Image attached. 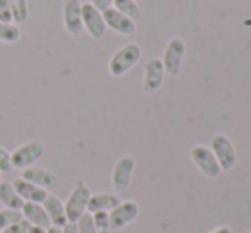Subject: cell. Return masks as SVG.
I'll use <instances>...</instances> for the list:
<instances>
[{
  "instance_id": "obj_1",
  "label": "cell",
  "mask_w": 251,
  "mask_h": 233,
  "mask_svg": "<svg viewBox=\"0 0 251 233\" xmlns=\"http://www.w3.org/2000/svg\"><path fill=\"white\" fill-rule=\"evenodd\" d=\"M142 57V48L137 43H126L125 47L118 48L109 58L108 69L113 77H122L128 72L132 67L137 65V62Z\"/></svg>"
},
{
  "instance_id": "obj_2",
  "label": "cell",
  "mask_w": 251,
  "mask_h": 233,
  "mask_svg": "<svg viewBox=\"0 0 251 233\" xmlns=\"http://www.w3.org/2000/svg\"><path fill=\"white\" fill-rule=\"evenodd\" d=\"M43 154H45V144L41 141H29V143L17 147L14 153H10L12 168L24 170V168L33 167L34 163H38L43 158Z\"/></svg>"
},
{
  "instance_id": "obj_3",
  "label": "cell",
  "mask_w": 251,
  "mask_h": 233,
  "mask_svg": "<svg viewBox=\"0 0 251 233\" xmlns=\"http://www.w3.org/2000/svg\"><path fill=\"white\" fill-rule=\"evenodd\" d=\"M91 190L84 182H77L74 190L70 192L69 199L65 203V214L67 220L75 223L80 216L87 211V203H89Z\"/></svg>"
},
{
  "instance_id": "obj_4",
  "label": "cell",
  "mask_w": 251,
  "mask_h": 233,
  "mask_svg": "<svg viewBox=\"0 0 251 233\" xmlns=\"http://www.w3.org/2000/svg\"><path fill=\"white\" fill-rule=\"evenodd\" d=\"M186 54V45L181 38H173L169 43L166 45L164 55H162V65H164V72L169 76L176 77L181 70L183 57Z\"/></svg>"
},
{
  "instance_id": "obj_5",
  "label": "cell",
  "mask_w": 251,
  "mask_h": 233,
  "mask_svg": "<svg viewBox=\"0 0 251 233\" xmlns=\"http://www.w3.org/2000/svg\"><path fill=\"white\" fill-rule=\"evenodd\" d=\"M212 153L217 160L221 170H231L236 163V151L232 146L231 139L226 137L224 134H217L212 137Z\"/></svg>"
},
{
  "instance_id": "obj_6",
  "label": "cell",
  "mask_w": 251,
  "mask_h": 233,
  "mask_svg": "<svg viewBox=\"0 0 251 233\" xmlns=\"http://www.w3.org/2000/svg\"><path fill=\"white\" fill-rule=\"evenodd\" d=\"M82 26L89 33V36L94 38V40H101L104 36L106 29H108L102 12L98 10L91 2L82 3Z\"/></svg>"
},
{
  "instance_id": "obj_7",
  "label": "cell",
  "mask_w": 251,
  "mask_h": 233,
  "mask_svg": "<svg viewBox=\"0 0 251 233\" xmlns=\"http://www.w3.org/2000/svg\"><path fill=\"white\" fill-rule=\"evenodd\" d=\"M192 161L195 163V167L203 174L207 178H215L221 175V167H219L217 160H215L214 153L205 146H193L190 151Z\"/></svg>"
},
{
  "instance_id": "obj_8",
  "label": "cell",
  "mask_w": 251,
  "mask_h": 233,
  "mask_svg": "<svg viewBox=\"0 0 251 233\" xmlns=\"http://www.w3.org/2000/svg\"><path fill=\"white\" fill-rule=\"evenodd\" d=\"M137 216H139V206H137V203H133V201L120 203L109 213V228L118 232L122 228H125L126 225L132 223Z\"/></svg>"
},
{
  "instance_id": "obj_9",
  "label": "cell",
  "mask_w": 251,
  "mask_h": 233,
  "mask_svg": "<svg viewBox=\"0 0 251 233\" xmlns=\"http://www.w3.org/2000/svg\"><path fill=\"white\" fill-rule=\"evenodd\" d=\"M63 24L65 29L72 36H79L82 33V2L80 0H67L63 5Z\"/></svg>"
},
{
  "instance_id": "obj_10",
  "label": "cell",
  "mask_w": 251,
  "mask_h": 233,
  "mask_svg": "<svg viewBox=\"0 0 251 233\" xmlns=\"http://www.w3.org/2000/svg\"><path fill=\"white\" fill-rule=\"evenodd\" d=\"M133 170H135V160L132 156H123L116 161L115 168H113L111 174V182L113 187L120 192L126 190L130 187V182H132V175Z\"/></svg>"
},
{
  "instance_id": "obj_11",
  "label": "cell",
  "mask_w": 251,
  "mask_h": 233,
  "mask_svg": "<svg viewBox=\"0 0 251 233\" xmlns=\"http://www.w3.org/2000/svg\"><path fill=\"white\" fill-rule=\"evenodd\" d=\"M102 17H104L106 28H109V29H113L118 34H125V36H128V34L135 33V29H137L135 21L130 19V17H126V16H123V14L118 12L115 7L106 9L104 12H102Z\"/></svg>"
},
{
  "instance_id": "obj_12",
  "label": "cell",
  "mask_w": 251,
  "mask_h": 233,
  "mask_svg": "<svg viewBox=\"0 0 251 233\" xmlns=\"http://www.w3.org/2000/svg\"><path fill=\"white\" fill-rule=\"evenodd\" d=\"M164 65L159 58H151L146 65V74H144L142 91L147 94H152L162 86L164 81Z\"/></svg>"
},
{
  "instance_id": "obj_13",
  "label": "cell",
  "mask_w": 251,
  "mask_h": 233,
  "mask_svg": "<svg viewBox=\"0 0 251 233\" xmlns=\"http://www.w3.org/2000/svg\"><path fill=\"white\" fill-rule=\"evenodd\" d=\"M12 187L16 189V192L19 194L21 199H23L24 203H40L41 204L48 197L47 189L34 185V183L27 182V180H24V178H16L12 183Z\"/></svg>"
},
{
  "instance_id": "obj_14",
  "label": "cell",
  "mask_w": 251,
  "mask_h": 233,
  "mask_svg": "<svg viewBox=\"0 0 251 233\" xmlns=\"http://www.w3.org/2000/svg\"><path fill=\"white\" fill-rule=\"evenodd\" d=\"M21 213H23L24 220L29 221L31 227H40V228H45V230L51 227V221H50V218H48L47 211H45L43 204H40V203H24Z\"/></svg>"
},
{
  "instance_id": "obj_15",
  "label": "cell",
  "mask_w": 251,
  "mask_h": 233,
  "mask_svg": "<svg viewBox=\"0 0 251 233\" xmlns=\"http://www.w3.org/2000/svg\"><path fill=\"white\" fill-rule=\"evenodd\" d=\"M41 204H43L45 211H47V214H48V218H50L53 227L62 228L63 225L69 221L67 220V214H65V204H63L56 196H50V194H48V197Z\"/></svg>"
},
{
  "instance_id": "obj_16",
  "label": "cell",
  "mask_w": 251,
  "mask_h": 233,
  "mask_svg": "<svg viewBox=\"0 0 251 233\" xmlns=\"http://www.w3.org/2000/svg\"><path fill=\"white\" fill-rule=\"evenodd\" d=\"M21 178L27 180V182L34 183V185H38V187H43V189H51L56 183L55 175H53L50 170H47V168H38V167L24 168Z\"/></svg>"
},
{
  "instance_id": "obj_17",
  "label": "cell",
  "mask_w": 251,
  "mask_h": 233,
  "mask_svg": "<svg viewBox=\"0 0 251 233\" xmlns=\"http://www.w3.org/2000/svg\"><path fill=\"white\" fill-rule=\"evenodd\" d=\"M122 201L115 194H91L89 203H87V213H98V211H111L116 207Z\"/></svg>"
},
{
  "instance_id": "obj_18",
  "label": "cell",
  "mask_w": 251,
  "mask_h": 233,
  "mask_svg": "<svg viewBox=\"0 0 251 233\" xmlns=\"http://www.w3.org/2000/svg\"><path fill=\"white\" fill-rule=\"evenodd\" d=\"M0 203H2L7 209H16V211H21L24 206V201L21 199V196L16 192L12 183H7V182L0 183Z\"/></svg>"
},
{
  "instance_id": "obj_19",
  "label": "cell",
  "mask_w": 251,
  "mask_h": 233,
  "mask_svg": "<svg viewBox=\"0 0 251 233\" xmlns=\"http://www.w3.org/2000/svg\"><path fill=\"white\" fill-rule=\"evenodd\" d=\"M10 10H12V23L24 24L29 19V3H27V0H10Z\"/></svg>"
},
{
  "instance_id": "obj_20",
  "label": "cell",
  "mask_w": 251,
  "mask_h": 233,
  "mask_svg": "<svg viewBox=\"0 0 251 233\" xmlns=\"http://www.w3.org/2000/svg\"><path fill=\"white\" fill-rule=\"evenodd\" d=\"M113 7L123 16L130 17V19L137 21L140 17V9L137 5L135 0H113Z\"/></svg>"
},
{
  "instance_id": "obj_21",
  "label": "cell",
  "mask_w": 251,
  "mask_h": 233,
  "mask_svg": "<svg viewBox=\"0 0 251 233\" xmlns=\"http://www.w3.org/2000/svg\"><path fill=\"white\" fill-rule=\"evenodd\" d=\"M21 40V29L16 23H0V41L17 43Z\"/></svg>"
},
{
  "instance_id": "obj_22",
  "label": "cell",
  "mask_w": 251,
  "mask_h": 233,
  "mask_svg": "<svg viewBox=\"0 0 251 233\" xmlns=\"http://www.w3.org/2000/svg\"><path fill=\"white\" fill-rule=\"evenodd\" d=\"M19 220H23V213L16 209H3L0 211V232H3L5 228H9L10 225L17 223Z\"/></svg>"
},
{
  "instance_id": "obj_23",
  "label": "cell",
  "mask_w": 251,
  "mask_h": 233,
  "mask_svg": "<svg viewBox=\"0 0 251 233\" xmlns=\"http://www.w3.org/2000/svg\"><path fill=\"white\" fill-rule=\"evenodd\" d=\"M75 223H77V228H79V233H100L96 225H94L93 214L87 213V211L75 221Z\"/></svg>"
},
{
  "instance_id": "obj_24",
  "label": "cell",
  "mask_w": 251,
  "mask_h": 233,
  "mask_svg": "<svg viewBox=\"0 0 251 233\" xmlns=\"http://www.w3.org/2000/svg\"><path fill=\"white\" fill-rule=\"evenodd\" d=\"M93 220L94 225H96L98 232H106V230H111L109 228V213L108 211H98V213H93Z\"/></svg>"
},
{
  "instance_id": "obj_25",
  "label": "cell",
  "mask_w": 251,
  "mask_h": 233,
  "mask_svg": "<svg viewBox=\"0 0 251 233\" xmlns=\"http://www.w3.org/2000/svg\"><path fill=\"white\" fill-rule=\"evenodd\" d=\"M29 228H31V223L23 218V220H19L17 223L10 225L9 228H5V230L0 232V233H27L29 232Z\"/></svg>"
},
{
  "instance_id": "obj_26",
  "label": "cell",
  "mask_w": 251,
  "mask_h": 233,
  "mask_svg": "<svg viewBox=\"0 0 251 233\" xmlns=\"http://www.w3.org/2000/svg\"><path fill=\"white\" fill-rule=\"evenodd\" d=\"M12 170V161H10V153L0 146V174H7Z\"/></svg>"
},
{
  "instance_id": "obj_27",
  "label": "cell",
  "mask_w": 251,
  "mask_h": 233,
  "mask_svg": "<svg viewBox=\"0 0 251 233\" xmlns=\"http://www.w3.org/2000/svg\"><path fill=\"white\" fill-rule=\"evenodd\" d=\"M0 23H12L10 0H0Z\"/></svg>"
},
{
  "instance_id": "obj_28",
  "label": "cell",
  "mask_w": 251,
  "mask_h": 233,
  "mask_svg": "<svg viewBox=\"0 0 251 233\" xmlns=\"http://www.w3.org/2000/svg\"><path fill=\"white\" fill-rule=\"evenodd\" d=\"M91 3H93L98 10H101V12H104L106 9L113 7V0H91Z\"/></svg>"
},
{
  "instance_id": "obj_29",
  "label": "cell",
  "mask_w": 251,
  "mask_h": 233,
  "mask_svg": "<svg viewBox=\"0 0 251 233\" xmlns=\"http://www.w3.org/2000/svg\"><path fill=\"white\" fill-rule=\"evenodd\" d=\"M62 233H79L77 223H72V221H67V223L62 227Z\"/></svg>"
},
{
  "instance_id": "obj_30",
  "label": "cell",
  "mask_w": 251,
  "mask_h": 233,
  "mask_svg": "<svg viewBox=\"0 0 251 233\" xmlns=\"http://www.w3.org/2000/svg\"><path fill=\"white\" fill-rule=\"evenodd\" d=\"M27 233H47V230H45V228H40V227H31Z\"/></svg>"
},
{
  "instance_id": "obj_31",
  "label": "cell",
  "mask_w": 251,
  "mask_h": 233,
  "mask_svg": "<svg viewBox=\"0 0 251 233\" xmlns=\"http://www.w3.org/2000/svg\"><path fill=\"white\" fill-rule=\"evenodd\" d=\"M47 233H62V228H58V227H51L50 228H47Z\"/></svg>"
},
{
  "instance_id": "obj_32",
  "label": "cell",
  "mask_w": 251,
  "mask_h": 233,
  "mask_svg": "<svg viewBox=\"0 0 251 233\" xmlns=\"http://www.w3.org/2000/svg\"><path fill=\"white\" fill-rule=\"evenodd\" d=\"M212 233H232L231 232V228H227V227H222V228H217L215 232H212Z\"/></svg>"
},
{
  "instance_id": "obj_33",
  "label": "cell",
  "mask_w": 251,
  "mask_h": 233,
  "mask_svg": "<svg viewBox=\"0 0 251 233\" xmlns=\"http://www.w3.org/2000/svg\"><path fill=\"white\" fill-rule=\"evenodd\" d=\"M0 183H2V174H0Z\"/></svg>"
},
{
  "instance_id": "obj_34",
  "label": "cell",
  "mask_w": 251,
  "mask_h": 233,
  "mask_svg": "<svg viewBox=\"0 0 251 233\" xmlns=\"http://www.w3.org/2000/svg\"><path fill=\"white\" fill-rule=\"evenodd\" d=\"M250 233H251V232H250Z\"/></svg>"
}]
</instances>
